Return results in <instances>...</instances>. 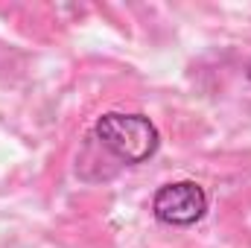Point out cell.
<instances>
[{"label":"cell","mask_w":251,"mask_h":248,"mask_svg":"<svg viewBox=\"0 0 251 248\" xmlns=\"http://www.w3.org/2000/svg\"><path fill=\"white\" fill-rule=\"evenodd\" d=\"M94 137L123 164H143L161 146V134L149 117L123 111L102 114L94 125Z\"/></svg>","instance_id":"1"},{"label":"cell","mask_w":251,"mask_h":248,"mask_svg":"<svg viewBox=\"0 0 251 248\" xmlns=\"http://www.w3.org/2000/svg\"><path fill=\"white\" fill-rule=\"evenodd\" d=\"M152 213L164 225H176V228L196 225L207 213V193L196 181L164 184L152 198Z\"/></svg>","instance_id":"2"},{"label":"cell","mask_w":251,"mask_h":248,"mask_svg":"<svg viewBox=\"0 0 251 248\" xmlns=\"http://www.w3.org/2000/svg\"><path fill=\"white\" fill-rule=\"evenodd\" d=\"M246 73H249V79H251V64H249V70H246Z\"/></svg>","instance_id":"3"}]
</instances>
